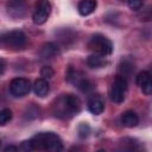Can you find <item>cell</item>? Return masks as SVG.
I'll return each instance as SVG.
<instances>
[{
    "label": "cell",
    "instance_id": "1",
    "mask_svg": "<svg viewBox=\"0 0 152 152\" xmlns=\"http://www.w3.org/2000/svg\"><path fill=\"white\" fill-rule=\"evenodd\" d=\"M81 110V101L76 95L66 94L55 100L52 103V112L55 116L61 119H69Z\"/></svg>",
    "mask_w": 152,
    "mask_h": 152
},
{
    "label": "cell",
    "instance_id": "2",
    "mask_svg": "<svg viewBox=\"0 0 152 152\" xmlns=\"http://www.w3.org/2000/svg\"><path fill=\"white\" fill-rule=\"evenodd\" d=\"M32 150H45V151H62L63 142L61 138L52 132H43L36 134L32 139H30Z\"/></svg>",
    "mask_w": 152,
    "mask_h": 152
},
{
    "label": "cell",
    "instance_id": "3",
    "mask_svg": "<svg viewBox=\"0 0 152 152\" xmlns=\"http://www.w3.org/2000/svg\"><path fill=\"white\" fill-rule=\"evenodd\" d=\"M26 42H27L26 34L19 30L10 31V32H6L0 36V44L4 48L11 49V50L23 49L26 45Z\"/></svg>",
    "mask_w": 152,
    "mask_h": 152
},
{
    "label": "cell",
    "instance_id": "4",
    "mask_svg": "<svg viewBox=\"0 0 152 152\" xmlns=\"http://www.w3.org/2000/svg\"><path fill=\"white\" fill-rule=\"evenodd\" d=\"M88 48L94 53L100 55V56H103V57L109 56L112 53V51H113V44H112V42L107 37H104L102 34H99V33L97 34H94L90 38V40L88 43Z\"/></svg>",
    "mask_w": 152,
    "mask_h": 152
},
{
    "label": "cell",
    "instance_id": "5",
    "mask_svg": "<svg viewBox=\"0 0 152 152\" xmlns=\"http://www.w3.org/2000/svg\"><path fill=\"white\" fill-rule=\"evenodd\" d=\"M127 91V80L118 75L110 88V99L115 103H121L126 97Z\"/></svg>",
    "mask_w": 152,
    "mask_h": 152
},
{
    "label": "cell",
    "instance_id": "6",
    "mask_svg": "<svg viewBox=\"0 0 152 152\" xmlns=\"http://www.w3.org/2000/svg\"><path fill=\"white\" fill-rule=\"evenodd\" d=\"M51 13V4L49 0H37L34 11L32 14V19L34 24L42 25L44 24Z\"/></svg>",
    "mask_w": 152,
    "mask_h": 152
},
{
    "label": "cell",
    "instance_id": "7",
    "mask_svg": "<svg viewBox=\"0 0 152 152\" xmlns=\"http://www.w3.org/2000/svg\"><path fill=\"white\" fill-rule=\"evenodd\" d=\"M66 80L70 83L75 84V87H77L83 93H88V91H90L93 89V83L89 80H87L82 75V72H80L77 70H74L72 68L69 69V71L66 74Z\"/></svg>",
    "mask_w": 152,
    "mask_h": 152
},
{
    "label": "cell",
    "instance_id": "8",
    "mask_svg": "<svg viewBox=\"0 0 152 152\" xmlns=\"http://www.w3.org/2000/svg\"><path fill=\"white\" fill-rule=\"evenodd\" d=\"M7 14L14 19L19 20L23 19L27 13V5L25 0H7L6 2Z\"/></svg>",
    "mask_w": 152,
    "mask_h": 152
},
{
    "label": "cell",
    "instance_id": "9",
    "mask_svg": "<svg viewBox=\"0 0 152 152\" xmlns=\"http://www.w3.org/2000/svg\"><path fill=\"white\" fill-rule=\"evenodd\" d=\"M31 90V83L27 78L17 77L13 78L10 83V91L14 97H23L27 95Z\"/></svg>",
    "mask_w": 152,
    "mask_h": 152
},
{
    "label": "cell",
    "instance_id": "10",
    "mask_svg": "<svg viewBox=\"0 0 152 152\" xmlns=\"http://www.w3.org/2000/svg\"><path fill=\"white\" fill-rule=\"evenodd\" d=\"M88 109L90 113L95 114V115H99L103 112L104 109V101L103 99L101 97V95H91L88 100Z\"/></svg>",
    "mask_w": 152,
    "mask_h": 152
},
{
    "label": "cell",
    "instance_id": "11",
    "mask_svg": "<svg viewBox=\"0 0 152 152\" xmlns=\"http://www.w3.org/2000/svg\"><path fill=\"white\" fill-rule=\"evenodd\" d=\"M58 55H59V48L56 43L49 42V43H46L42 46V50H40V57L42 58L51 59V58H53Z\"/></svg>",
    "mask_w": 152,
    "mask_h": 152
},
{
    "label": "cell",
    "instance_id": "12",
    "mask_svg": "<svg viewBox=\"0 0 152 152\" xmlns=\"http://www.w3.org/2000/svg\"><path fill=\"white\" fill-rule=\"evenodd\" d=\"M97 2L96 0H81L78 4V13L81 15H89L96 10Z\"/></svg>",
    "mask_w": 152,
    "mask_h": 152
},
{
    "label": "cell",
    "instance_id": "13",
    "mask_svg": "<svg viewBox=\"0 0 152 152\" xmlns=\"http://www.w3.org/2000/svg\"><path fill=\"white\" fill-rule=\"evenodd\" d=\"M49 90H50V87H49V83H48V81L45 78L42 77V78L36 80V82L33 84V91H34V94L37 96L44 97V96L48 95Z\"/></svg>",
    "mask_w": 152,
    "mask_h": 152
},
{
    "label": "cell",
    "instance_id": "14",
    "mask_svg": "<svg viewBox=\"0 0 152 152\" xmlns=\"http://www.w3.org/2000/svg\"><path fill=\"white\" fill-rule=\"evenodd\" d=\"M121 122L125 127H128V128H132V127H135L138 124H139V118L138 115L132 112V110H127L122 114L121 116Z\"/></svg>",
    "mask_w": 152,
    "mask_h": 152
},
{
    "label": "cell",
    "instance_id": "15",
    "mask_svg": "<svg viewBox=\"0 0 152 152\" xmlns=\"http://www.w3.org/2000/svg\"><path fill=\"white\" fill-rule=\"evenodd\" d=\"M87 64L88 66L93 68V69H99V68H102L107 64V61L104 59L103 56H100V55H90L88 58H87Z\"/></svg>",
    "mask_w": 152,
    "mask_h": 152
},
{
    "label": "cell",
    "instance_id": "16",
    "mask_svg": "<svg viewBox=\"0 0 152 152\" xmlns=\"http://www.w3.org/2000/svg\"><path fill=\"white\" fill-rule=\"evenodd\" d=\"M120 71H121V75L120 76H122V77H127L128 75H131L132 74V71L134 70V66H133V64L131 63V62H128V61H125V62H122L121 64H120Z\"/></svg>",
    "mask_w": 152,
    "mask_h": 152
},
{
    "label": "cell",
    "instance_id": "17",
    "mask_svg": "<svg viewBox=\"0 0 152 152\" xmlns=\"http://www.w3.org/2000/svg\"><path fill=\"white\" fill-rule=\"evenodd\" d=\"M151 80V75L148 71H140L138 75H137V78H135V83L139 86V87H142L147 81Z\"/></svg>",
    "mask_w": 152,
    "mask_h": 152
},
{
    "label": "cell",
    "instance_id": "18",
    "mask_svg": "<svg viewBox=\"0 0 152 152\" xmlns=\"http://www.w3.org/2000/svg\"><path fill=\"white\" fill-rule=\"evenodd\" d=\"M12 119V110L11 109H2L0 110V126L6 125Z\"/></svg>",
    "mask_w": 152,
    "mask_h": 152
},
{
    "label": "cell",
    "instance_id": "19",
    "mask_svg": "<svg viewBox=\"0 0 152 152\" xmlns=\"http://www.w3.org/2000/svg\"><path fill=\"white\" fill-rule=\"evenodd\" d=\"M127 5L131 10L138 11L142 7V0H127Z\"/></svg>",
    "mask_w": 152,
    "mask_h": 152
},
{
    "label": "cell",
    "instance_id": "20",
    "mask_svg": "<svg viewBox=\"0 0 152 152\" xmlns=\"http://www.w3.org/2000/svg\"><path fill=\"white\" fill-rule=\"evenodd\" d=\"M40 75L43 78H51L53 76V70L51 66H43L42 70H40Z\"/></svg>",
    "mask_w": 152,
    "mask_h": 152
},
{
    "label": "cell",
    "instance_id": "21",
    "mask_svg": "<svg viewBox=\"0 0 152 152\" xmlns=\"http://www.w3.org/2000/svg\"><path fill=\"white\" fill-rule=\"evenodd\" d=\"M89 132H90V128H89V126L86 125V124H82V125L80 126V128H78V133H80V135H81L82 138L88 137Z\"/></svg>",
    "mask_w": 152,
    "mask_h": 152
},
{
    "label": "cell",
    "instance_id": "22",
    "mask_svg": "<svg viewBox=\"0 0 152 152\" xmlns=\"http://www.w3.org/2000/svg\"><path fill=\"white\" fill-rule=\"evenodd\" d=\"M141 90H142V93H144L145 95H151V93H152V81H151V80L147 81V82L141 87Z\"/></svg>",
    "mask_w": 152,
    "mask_h": 152
},
{
    "label": "cell",
    "instance_id": "23",
    "mask_svg": "<svg viewBox=\"0 0 152 152\" xmlns=\"http://www.w3.org/2000/svg\"><path fill=\"white\" fill-rule=\"evenodd\" d=\"M5 69H6V62H5L4 59H1V58H0V76L4 74Z\"/></svg>",
    "mask_w": 152,
    "mask_h": 152
},
{
    "label": "cell",
    "instance_id": "24",
    "mask_svg": "<svg viewBox=\"0 0 152 152\" xmlns=\"http://www.w3.org/2000/svg\"><path fill=\"white\" fill-rule=\"evenodd\" d=\"M4 151H5V152H8V151H14V152H17V151H18V147L10 145V146H6V147L4 148Z\"/></svg>",
    "mask_w": 152,
    "mask_h": 152
},
{
    "label": "cell",
    "instance_id": "25",
    "mask_svg": "<svg viewBox=\"0 0 152 152\" xmlns=\"http://www.w3.org/2000/svg\"><path fill=\"white\" fill-rule=\"evenodd\" d=\"M0 147H1V140H0Z\"/></svg>",
    "mask_w": 152,
    "mask_h": 152
}]
</instances>
